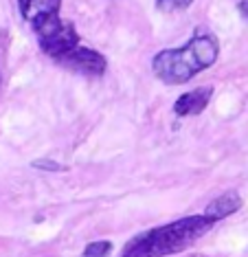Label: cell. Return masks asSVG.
I'll return each instance as SVG.
<instances>
[{
  "instance_id": "obj_1",
  "label": "cell",
  "mask_w": 248,
  "mask_h": 257,
  "mask_svg": "<svg viewBox=\"0 0 248 257\" xmlns=\"http://www.w3.org/2000/svg\"><path fill=\"white\" fill-rule=\"evenodd\" d=\"M215 226L209 215H187L134 235L123 246L121 257H165L187 250Z\"/></svg>"
},
{
  "instance_id": "obj_2",
  "label": "cell",
  "mask_w": 248,
  "mask_h": 257,
  "mask_svg": "<svg viewBox=\"0 0 248 257\" xmlns=\"http://www.w3.org/2000/svg\"><path fill=\"white\" fill-rule=\"evenodd\" d=\"M220 55V40L206 29H198L180 49H165L154 55L152 71L163 84L178 86L211 68Z\"/></svg>"
},
{
  "instance_id": "obj_3",
  "label": "cell",
  "mask_w": 248,
  "mask_h": 257,
  "mask_svg": "<svg viewBox=\"0 0 248 257\" xmlns=\"http://www.w3.org/2000/svg\"><path fill=\"white\" fill-rule=\"evenodd\" d=\"M35 38H38V44H40V49H42V53L49 55L51 60L57 62L60 66H64V62L81 46L79 33L75 31V27L66 20H60L57 25L40 31Z\"/></svg>"
},
{
  "instance_id": "obj_4",
  "label": "cell",
  "mask_w": 248,
  "mask_h": 257,
  "mask_svg": "<svg viewBox=\"0 0 248 257\" xmlns=\"http://www.w3.org/2000/svg\"><path fill=\"white\" fill-rule=\"evenodd\" d=\"M18 9H20L25 22H29L33 33L44 31L62 20V0H18Z\"/></svg>"
},
{
  "instance_id": "obj_5",
  "label": "cell",
  "mask_w": 248,
  "mask_h": 257,
  "mask_svg": "<svg viewBox=\"0 0 248 257\" xmlns=\"http://www.w3.org/2000/svg\"><path fill=\"white\" fill-rule=\"evenodd\" d=\"M64 68L73 73H79L84 77H101L108 68V62L105 57L94 49H88V46H79L73 55L64 62Z\"/></svg>"
},
{
  "instance_id": "obj_6",
  "label": "cell",
  "mask_w": 248,
  "mask_h": 257,
  "mask_svg": "<svg viewBox=\"0 0 248 257\" xmlns=\"http://www.w3.org/2000/svg\"><path fill=\"white\" fill-rule=\"evenodd\" d=\"M211 97H213V88L211 86H200L180 95L174 103V112L176 116H196L209 106Z\"/></svg>"
},
{
  "instance_id": "obj_7",
  "label": "cell",
  "mask_w": 248,
  "mask_h": 257,
  "mask_svg": "<svg viewBox=\"0 0 248 257\" xmlns=\"http://www.w3.org/2000/svg\"><path fill=\"white\" fill-rule=\"evenodd\" d=\"M241 209V198L237 191H224L222 196H217L215 200L209 202V207L204 209V215H209L211 220H222V218H228V215H233L235 211H239Z\"/></svg>"
},
{
  "instance_id": "obj_8",
  "label": "cell",
  "mask_w": 248,
  "mask_h": 257,
  "mask_svg": "<svg viewBox=\"0 0 248 257\" xmlns=\"http://www.w3.org/2000/svg\"><path fill=\"white\" fill-rule=\"evenodd\" d=\"M112 253V242L99 239V242H90L84 248V257H108Z\"/></svg>"
},
{
  "instance_id": "obj_9",
  "label": "cell",
  "mask_w": 248,
  "mask_h": 257,
  "mask_svg": "<svg viewBox=\"0 0 248 257\" xmlns=\"http://www.w3.org/2000/svg\"><path fill=\"white\" fill-rule=\"evenodd\" d=\"M191 3H193V0H156V7L161 11H167V14H171V11H185Z\"/></svg>"
},
{
  "instance_id": "obj_10",
  "label": "cell",
  "mask_w": 248,
  "mask_h": 257,
  "mask_svg": "<svg viewBox=\"0 0 248 257\" xmlns=\"http://www.w3.org/2000/svg\"><path fill=\"white\" fill-rule=\"evenodd\" d=\"M33 167L46 169V172H60V169H62V165H57V163H51V161H33Z\"/></svg>"
},
{
  "instance_id": "obj_11",
  "label": "cell",
  "mask_w": 248,
  "mask_h": 257,
  "mask_svg": "<svg viewBox=\"0 0 248 257\" xmlns=\"http://www.w3.org/2000/svg\"><path fill=\"white\" fill-rule=\"evenodd\" d=\"M237 9H239V16L248 22V0H241V3L237 5Z\"/></svg>"
}]
</instances>
